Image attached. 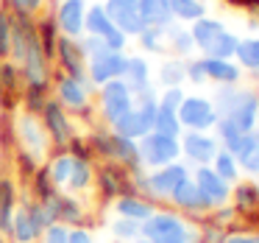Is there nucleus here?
<instances>
[{
    "mask_svg": "<svg viewBox=\"0 0 259 243\" xmlns=\"http://www.w3.org/2000/svg\"><path fill=\"white\" fill-rule=\"evenodd\" d=\"M170 12H173V23L181 25H192L195 20L209 14L203 0H170Z\"/></svg>",
    "mask_w": 259,
    "mask_h": 243,
    "instance_id": "nucleus-36",
    "label": "nucleus"
},
{
    "mask_svg": "<svg viewBox=\"0 0 259 243\" xmlns=\"http://www.w3.org/2000/svg\"><path fill=\"white\" fill-rule=\"evenodd\" d=\"M223 148L234 154V159L240 162L242 173L256 176V170H259V143H256V137H253V131H242V134H237L234 140H231L229 146H223Z\"/></svg>",
    "mask_w": 259,
    "mask_h": 243,
    "instance_id": "nucleus-22",
    "label": "nucleus"
},
{
    "mask_svg": "<svg viewBox=\"0 0 259 243\" xmlns=\"http://www.w3.org/2000/svg\"><path fill=\"white\" fill-rule=\"evenodd\" d=\"M226 243H259V229L237 226V229L226 232Z\"/></svg>",
    "mask_w": 259,
    "mask_h": 243,
    "instance_id": "nucleus-53",
    "label": "nucleus"
},
{
    "mask_svg": "<svg viewBox=\"0 0 259 243\" xmlns=\"http://www.w3.org/2000/svg\"><path fill=\"white\" fill-rule=\"evenodd\" d=\"M256 129H259V118H256Z\"/></svg>",
    "mask_w": 259,
    "mask_h": 243,
    "instance_id": "nucleus-61",
    "label": "nucleus"
},
{
    "mask_svg": "<svg viewBox=\"0 0 259 243\" xmlns=\"http://www.w3.org/2000/svg\"><path fill=\"white\" fill-rule=\"evenodd\" d=\"M237 42H240V37H237L234 31H229V28H226L223 34H220V40L212 45V51H209L206 56H214V59H234Z\"/></svg>",
    "mask_w": 259,
    "mask_h": 243,
    "instance_id": "nucleus-45",
    "label": "nucleus"
},
{
    "mask_svg": "<svg viewBox=\"0 0 259 243\" xmlns=\"http://www.w3.org/2000/svg\"><path fill=\"white\" fill-rule=\"evenodd\" d=\"M109 162L123 165L125 170H140L142 165H140V148H137V143L134 140H125V137H120L117 131H114V134H112V154H109Z\"/></svg>",
    "mask_w": 259,
    "mask_h": 243,
    "instance_id": "nucleus-32",
    "label": "nucleus"
},
{
    "mask_svg": "<svg viewBox=\"0 0 259 243\" xmlns=\"http://www.w3.org/2000/svg\"><path fill=\"white\" fill-rule=\"evenodd\" d=\"M140 165L145 170H153V168H162V165H170L176 159H181V143L179 137H170V134H162V131H148L140 143Z\"/></svg>",
    "mask_w": 259,
    "mask_h": 243,
    "instance_id": "nucleus-8",
    "label": "nucleus"
},
{
    "mask_svg": "<svg viewBox=\"0 0 259 243\" xmlns=\"http://www.w3.org/2000/svg\"><path fill=\"white\" fill-rule=\"evenodd\" d=\"M78 45H81V51H84L87 59H95V56H101L103 51H112V48H109L101 37H90V34L78 37Z\"/></svg>",
    "mask_w": 259,
    "mask_h": 243,
    "instance_id": "nucleus-51",
    "label": "nucleus"
},
{
    "mask_svg": "<svg viewBox=\"0 0 259 243\" xmlns=\"http://www.w3.org/2000/svg\"><path fill=\"white\" fill-rule=\"evenodd\" d=\"M9 154H12L14 173H17V179H23V182H28V179H31V173H34V170L42 165V159H36L34 154L25 151V148H17V146H14Z\"/></svg>",
    "mask_w": 259,
    "mask_h": 243,
    "instance_id": "nucleus-42",
    "label": "nucleus"
},
{
    "mask_svg": "<svg viewBox=\"0 0 259 243\" xmlns=\"http://www.w3.org/2000/svg\"><path fill=\"white\" fill-rule=\"evenodd\" d=\"M59 193H62V190H59V185L53 182L48 162H42L39 168L31 173V179H28V196L36 198V201H45V198H53V196H59Z\"/></svg>",
    "mask_w": 259,
    "mask_h": 243,
    "instance_id": "nucleus-34",
    "label": "nucleus"
},
{
    "mask_svg": "<svg viewBox=\"0 0 259 243\" xmlns=\"http://www.w3.org/2000/svg\"><path fill=\"white\" fill-rule=\"evenodd\" d=\"M51 98V84H25L23 90V101H20V109L31 115H39L42 107Z\"/></svg>",
    "mask_w": 259,
    "mask_h": 243,
    "instance_id": "nucleus-41",
    "label": "nucleus"
},
{
    "mask_svg": "<svg viewBox=\"0 0 259 243\" xmlns=\"http://www.w3.org/2000/svg\"><path fill=\"white\" fill-rule=\"evenodd\" d=\"M142 237L153 243H198V224L170 207H156L142 221Z\"/></svg>",
    "mask_w": 259,
    "mask_h": 243,
    "instance_id": "nucleus-3",
    "label": "nucleus"
},
{
    "mask_svg": "<svg viewBox=\"0 0 259 243\" xmlns=\"http://www.w3.org/2000/svg\"><path fill=\"white\" fill-rule=\"evenodd\" d=\"M226 3H231V6H237V9H242V3H245V0H226Z\"/></svg>",
    "mask_w": 259,
    "mask_h": 243,
    "instance_id": "nucleus-56",
    "label": "nucleus"
},
{
    "mask_svg": "<svg viewBox=\"0 0 259 243\" xmlns=\"http://www.w3.org/2000/svg\"><path fill=\"white\" fill-rule=\"evenodd\" d=\"M51 95L73 115L75 120H92L95 118V87L90 79H73L67 73H53Z\"/></svg>",
    "mask_w": 259,
    "mask_h": 243,
    "instance_id": "nucleus-4",
    "label": "nucleus"
},
{
    "mask_svg": "<svg viewBox=\"0 0 259 243\" xmlns=\"http://www.w3.org/2000/svg\"><path fill=\"white\" fill-rule=\"evenodd\" d=\"M187 84H192V87L209 84V81H206V73H203V62H201V56H198V53L187 59Z\"/></svg>",
    "mask_w": 259,
    "mask_h": 243,
    "instance_id": "nucleus-50",
    "label": "nucleus"
},
{
    "mask_svg": "<svg viewBox=\"0 0 259 243\" xmlns=\"http://www.w3.org/2000/svg\"><path fill=\"white\" fill-rule=\"evenodd\" d=\"M36 34H39V42H42V51H45V56L53 62L62 31H59V25H56V20H53L51 12H42L39 17H36Z\"/></svg>",
    "mask_w": 259,
    "mask_h": 243,
    "instance_id": "nucleus-35",
    "label": "nucleus"
},
{
    "mask_svg": "<svg viewBox=\"0 0 259 243\" xmlns=\"http://www.w3.org/2000/svg\"><path fill=\"white\" fill-rule=\"evenodd\" d=\"M203 62V73L206 81L214 87H226V84H242L245 73L234 59H214V56H201Z\"/></svg>",
    "mask_w": 259,
    "mask_h": 243,
    "instance_id": "nucleus-23",
    "label": "nucleus"
},
{
    "mask_svg": "<svg viewBox=\"0 0 259 243\" xmlns=\"http://www.w3.org/2000/svg\"><path fill=\"white\" fill-rule=\"evenodd\" d=\"M184 95H187L184 87H164V90H159L156 101H159V107L179 112V107H181V101H184Z\"/></svg>",
    "mask_w": 259,
    "mask_h": 243,
    "instance_id": "nucleus-47",
    "label": "nucleus"
},
{
    "mask_svg": "<svg viewBox=\"0 0 259 243\" xmlns=\"http://www.w3.org/2000/svg\"><path fill=\"white\" fill-rule=\"evenodd\" d=\"M253 137H256V143H259V129H253Z\"/></svg>",
    "mask_w": 259,
    "mask_h": 243,
    "instance_id": "nucleus-59",
    "label": "nucleus"
},
{
    "mask_svg": "<svg viewBox=\"0 0 259 243\" xmlns=\"http://www.w3.org/2000/svg\"><path fill=\"white\" fill-rule=\"evenodd\" d=\"M218 118L220 115L214 109L212 95H203V92H187L179 107V120L184 131H212Z\"/></svg>",
    "mask_w": 259,
    "mask_h": 243,
    "instance_id": "nucleus-10",
    "label": "nucleus"
},
{
    "mask_svg": "<svg viewBox=\"0 0 259 243\" xmlns=\"http://www.w3.org/2000/svg\"><path fill=\"white\" fill-rule=\"evenodd\" d=\"M134 92L125 87L123 79H114L109 84H101L95 90V115L98 123L103 126H114L131 107H134Z\"/></svg>",
    "mask_w": 259,
    "mask_h": 243,
    "instance_id": "nucleus-5",
    "label": "nucleus"
},
{
    "mask_svg": "<svg viewBox=\"0 0 259 243\" xmlns=\"http://www.w3.org/2000/svg\"><path fill=\"white\" fill-rule=\"evenodd\" d=\"M198 243H226V229L209 224L206 218L198 221Z\"/></svg>",
    "mask_w": 259,
    "mask_h": 243,
    "instance_id": "nucleus-48",
    "label": "nucleus"
},
{
    "mask_svg": "<svg viewBox=\"0 0 259 243\" xmlns=\"http://www.w3.org/2000/svg\"><path fill=\"white\" fill-rule=\"evenodd\" d=\"M140 14L145 20V25L153 28H167L173 23V12H170V0H137Z\"/></svg>",
    "mask_w": 259,
    "mask_h": 243,
    "instance_id": "nucleus-33",
    "label": "nucleus"
},
{
    "mask_svg": "<svg viewBox=\"0 0 259 243\" xmlns=\"http://www.w3.org/2000/svg\"><path fill=\"white\" fill-rule=\"evenodd\" d=\"M134 243H153V240H145V237H140V240H134Z\"/></svg>",
    "mask_w": 259,
    "mask_h": 243,
    "instance_id": "nucleus-58",
    "label": "nucleus"
},
{
    "mask_svg": "<svg viewBox=\"0 0 259 243\" xmlns=\"http://www.w3.org/2000/svg\"><path fill=\"white\" fill-rule=\"evenodd\" d=\"M181 143V159L190 168H201V165H212V159L218 157L220 140L214 137V131H184L179 137Z\"/></svg>",
    "mask_w": 259,
    "mask_h": 243,
    "instance_id": "nucleus-13",
    "label": "nucleus"
},
{
    "mask_svg": "<svg viewBox=\"0 0 259 243\" xmlns=\"http://www.w3.org/2000/svg\"><path fill=\"white\" fill-rule=\"evenodd\" d=\"M137 45H140V53L145 56H167V42H164V28H153V25H145L140 37H137Z\"/></svg>",
    "mask_w": 259,
    "mask_h": 243,
    "instance_id": "nucleus-37",
    "label": "nucleus"
},
{
    "mask_svg": "<svg viewBox=\"0 0 259 243\" xmlns=\"http://www.w3.org/2000/svg\"><path fill=\"white\" fill-rule=\"evenodd\" d=\"M125 59H128L125 51H103L101 56L87 59V79H90V84L98 90L101 84H109V81H114V79H123Z\"/></svg>",
    "mask_w": 259,
    "mask_h": 243,
    "instance_id": "nucleus-17",
    "label": "nucleus"
},
{
    "mask_svg": "<svg viewBox=\"0 0 259 243\" xmlns=\"http://www.w3.org/2000/svg\"><path fill=\"white\" fill-rule=\"evenodd\" d=\"M209 168L214 170V173L220 176V179H226L229 185H237V182L242 179V170H240V162L234 159V154L231 151H226V148H220L218 151V157L212 159V165Z\"/></svg>",
    "mask_w": 259,
    "mask_h": 243,
    "instance_id": "nucleus-40",
    "label": "nucleus"
},
{
    "mask_svg": "<svg viewBox=\"0 0 259 243\" xmlns=\"http://www.w3.org/2000/svg\"><path fill=\"white\" fill-rule=\"evenodd\" d=\"M167 207L170 210H176V213H181V215H187L190 221H201L203 215H209V201L201 196V190H198V185L192 182V176L190 179H184L179 187L173 190V196L167 198Z\"/></svg>",
    "mask_w": 259,
    "mask_h": 243,
    "instance_id": "nucleus-15",
    "label": "nucleus"
},
{
    "mask_svg": "<svg viewBox=\"0 0 259 243\" xmlns=\"http://www.w3.org/2000/svg\"><path fill=\"white\" fill-rule=\"evenodd\" d=\"M156 95H159V92L137 98L134 107H131L114 126H109V129H114L120 137H125V140L140 143L148 131H153V118H156V107H159Z\"/></svg>",
    "mask_w": 259,
    "mask_h": 243,
    "instance_id": "nucleus-7",
    "label": "nucleus"
},
{
    "mask_svg": "<svg viewBox=\"0 0 259 243\" xmlns=\"http://www.w3.org/2000/svg\"><path fill=\"white\" fill-rule=\"evenodd\" d=\"M103 9H106L112 23L117 25L128 40H137V37L145 31V20H142V14H140L137 0H103Z\"/></svg>",
    "mask_w": 259,
    "mask_h": 243,
    "instance_id": "nucleus-18",
    "label": "nucleus"
},
{
    "mask_svg": "<svg viewBox=\"0 0 259 243\" xmlns=\"http://www.w3.org/2000/svg\"><path fill=\"white\" fill-rule=\"evenodd\" d=\"M253 179H256V182H259V170H256V176H253Z\"/></svg>",
    "mask_w": 259,
    "mask_h": 243,
    "instance_id": "nucleus-60",
    "label": "nucleus"
},
{
    "mask_svg": "<svg viewBox=\"0 0 259 243\" xmlns=\"http://www.w3.org/2000/svg\"><path fill=\"white\" fill-rule=\"evenodd\" d=\"M84 34L101 37V40L106 42L112 51H125V48H128V42H131L128 37H125L123 31L112 23V17H109L106 9H103V0H95V3H90V6H87Z\"/></svg>",
    "mask_w": 259,
    "mask_h": 243,
    "instance_id": "nucleus-12",
    "label": "nucleus"
},
{
    "mask_svg": "<svg viewBox=\"0 0 259 243\" xmlns=\"http://www.w3.org/2000/svg\"><path fill=\"white\" fill-rule=\"evenodd\" d=\"M234 62L242 67V73H251V70L259 67V37H240Z\"/></svg>",
    "mask_w": 259,
    "mask_h": 243,
    "instance_id": "nucleus-38",
    "label": "nucleus"
},
{
    "mask_svg": "<svg viewBox=\"0 0 259 243\" xmlns=\"http://www.w3.org/2000/svg\"><path fill=\"white\" fill-rule=\"evenodd\" d=\"M156 207H159V204H153L151 198L140 196L137 190H128V193H123L120 198H114V201H112V213L114 215H120V218H131V221H140V224L151 218Z\"/></svg>",
    "mask_w": 259,
    "mask_h": 243,
    "instance_id": "nucleus-24",
    "label": "nucleus"
},
{
    "mask_svg": "<svg viewBox=\"0 0 259 243\" xmlns=\"http://www.w3.org/2000/svg\"><path fill=\"white\" fill-rule=\"evenodd\" d=\"M20 185L14 176H3L0 179V232L9 235L12 232V221H14V213L20 207Z\"/></svg>",
    "mask_w": 259,
    "mask_h": 243,
    "instance_id": "nucleus-28",
    "label": "nucleus"
},
{
    "mask_svg": "<svg viewBox=\"0 0 259 243\" xmlns=\"http://www.w3.org/2000/svg\"><path fill=\"white\" fill-rule=\"evenodd\" d=\"M164 42H167V53H170V56H179V59L195 56V42H192L190 25L170 23L167 28H164Z\"/></svg>",
    "mask_w": 259,
    "mask_h": 243,
    "instance_id": "nucleus-31",
    "label": "nucleus"
},
{
    "mask_svg": "<svg viewBox=\"0 0 259 243\" xmlns=\"http://www.w3.org/2000/svg\"><path fill=\"white\" fill-rule=\"evenodd\" d=\"M192 176V168L184 162V159H176L170 165H162V168H153V170H131V187H134L140 196L151 198L153 204H167V198L173 196V190L181 185L184 179Z\"/></svg>",
    "mask_w": 259,
    "mask_h": 243,
    "instance_id": "nucleus-2",
    "label": "nucleus"
},
{
    "mask_svg": "<svg viewBox=\"0 0 259 243\" xmlns=\"http://www.w3.org/2000/svg\"><path fill=\"white\" fill-rule=\"evenodd\" d=\"M92 187L98 193V201L112 207L114 198L134 190L131 187V170H125L117 162H95V182H92Z\"/></svg>",
    "mask_w": 259,
    "mask_h": 243,
    "instance_id": "nucleus-11",
    "label": "nucleus"
},
{
    "mask_svg": "<svg viewBox=\"0 0 259 243\" xmlns=\"http://www.w3.org/2000/svg\"><path fill=\"white\" fill-rule=\"evenodd\" d=\"M87 0H59L53 6V20H56L62 37H84V20H87Z\"/></svg>",
    "mask_w": 259,
    "mask_h": 243,
    "instance_id": "nucleus-19",
    "label": "nucleus"
},
{
    "mask_svg": "<svg viewBox=\"0 0 259 243\" xmlns=\"http://www.w3.org/2000/svg\"><path fill=\"white\" fill-rule=\"evenodd\" d=\"M212 131H214V137L220 140V146H229L237 134H242V129L234 123V120H229V118H218V123H214Z\"/></svg>",
    "mask_w": 259,
    "mask_h": 243,
    "instance_id": "nucleus-49",
    "label": "nucleus"
},
{
    "mask_svg": "<svg viewBox=\"0 0 259 243\" xmlns=\"http://www.w3.org/2000/svg\"><path fill=\"white\" fill-rule=\"evenodd\" d=\"M112 243H114V240H112Z\"/></svg>",
    "mask_w": 259,
    "mask_h": 243,
    "instance_id": "nucleus-62",
    "label": "nucleus"
},
{
    "mask_svg": "<svg viewBox=\"0 0 259 243\" xmlns=\"http://www.w3.org/2000/svg\"><path fill=\"white\" fill-rule=\"evenodd\" d=\"M153 131H162V134H170V137H181L184 134V126H181V120H179V112L164 109V107H156Z\"/></svg>",
    "mask_w": 259,
    "mask_h": 243,
    "instance_id": "nucleus-43",
    "label": "nucleus"
},
{
    "mask_svg": "<svg viewBox=\"0 0 259 243\" xmlns=\"http://www.w3.org/2000/svg\"><path fill=\"white\" fill-rule=\"evenodd\" d=\"M6 9L12 14H20V17H39L42 12H48V3L51 0H3Z\"/></svg>",
    "mask_w": 259,
    "mask_h": 243,
    "instance_id": "nucleus-44",
    "label": "nucleus"
},
{
    "mask_svg": "<svg viewBox=\"0 0 259 243\" xmlns=\"http://www.w3.org/2000/svg\"><path fill=\"white\" fill-rule=\"evenodd\" d=\"M12 20L14 14L9 9H0V59H9L12 53Z\"/></svg>",
    "mask_w": 259,
    "mask_h": 243,
    "instance_id": "nucleus-46",
    "label": "nucleus"
},
{
    "mask_svg": "<svg viewBox=\"0 0 259 243\" xmlns=\"http://www.w3.org/2000/svg\"><path fill=\"white\" fill-rule=\"evenodd\" d=\"M56 207H59V224H64V226H90V207H87L84 196L59 193Z\"/></svg>",
    "mask_w": 259,
    "mask_h": 243,
    "instance_id": "nucleus-27",
    "label": "nucleus"
},
{
    "mask_svg": "<svg viewBox=\"0 0 259 243\" xmlns=\"http://www.w3.org/2000/svg\"><path fill=\"white\" fill-rule=\"evenodd\" d=\"M192 182L198 185V190H201V196L209 201V207H223V204H229L231 198V185L226 179H220L218 173H214L209 165H201V168H192Z\"/></svg>",
    "mask_w": 259,
    "mask_h": 243,
    "instance_id": "nucleus-21",
    "label": "nucleus"
},
{
    "mask_svg": "<svg viewBox=\"0 0 259 243\" xmlns=\"http://www.w3.org/2000/svg\"><path fill=\"white\" fill-rule=\"evenodd\" d=\"M53 67H56L59 73L73 76V79H87V56H84V51H81L78 40H73V37H59Z\"/></svg>",
    "mask_w": 259,
    "mask_h": 243,
    "instance_id": "nucleus-20",
    "label": "nucleus"
},
{
    "mask_svg": "<svg viewBox=\"0 0 259 243\" xmlns=\"http://www.w3.org/2000/svg\"><path fill=\"white\" fill-rule=\"evenodd\" d=\"M39 120H42V126H45V131H48V140H51L53 151H56V148H67L70 143H73V137L78 134V129H75V118L53 95L48 98V103L42 107Z\"/></svg>",
    "mask_w": 259,
    "mask_h": 243,
    "instance_id": "nucleus-9",
    "label": "nucleus"
},
{
    "mask_svg": "<svg viewBox=\"0 0 259 243\" xmlns=\"http://www.w3.org/2000/svg\"><path fill=\"white\" fill-rule=\"evenodd\" d=\"M92 182H95V159H81L73 154V170H70V179L62 193L84 196V193L92 190Z\"/></svg>",
    "mask_w": 259,
    "mask_h": 243,
    "instance_id": "nucleus-30",
    "label": "nucleus"
},
{
    "mask_svg": "<svg viewBox=\"0 0 259 243\" xmlns=\"http://www.w3.org/2000/svg\"><path fill=\"white\" fill-rule=\"evenodd\" d=\"M67 243H98V237L92 232V226H70Z\"/></svg>",
    "mask_w": 259,
    "mask_h": 243,
    "instance_id": "nucleus-54",
    "label": "nucleus"
},
{
    "mask_svg": "<svg viewBox=\"0 0 259 243\" xmlns=\"http://www.w3.org/2000/svg\"><path fill=\"white\" fill-rule=\"evenodd\" d=\"M109 235H112L114 243H134V240H140V237H142V224H140V221L114 215V218L109 221Z\"/></svg>",
    "mask_w": 259,
    "mask_h": 243,
    "instance_id": "nucleus-39",
    "label": "nucleus"
},
{
    "mask_svg": "<svg viewBox=\"0 0 259 243\" xmlns=\"http://www.w3.org/2000/svg\"><path fill=\"white\" fill-rule=\"evenodd\" d=\"M67 232H70V226H64V224H59V221H56V224L45 226L39 243H67Z\"/></svg>",
    "mask_w": 259,
    "mask_h": 243,
    "instance_id": "nucleus-52",
    "label": "nucleus"
},
{
    "mask_svg": "<svg viewBox=\"0 0 259 243\" xmlns=\"http://www.w3.org/2000/svg\"><path fill=\"white\" fill-rule=\"evenodd\" d=\"M0 243H12V240H9V235H3V232H0Z\"/></svg>",
    "mask_w": 259,
    "mask_h": 243,
    "instance_id": "nucleus-57",
    "label": "nucleus"
},
{
    "mask_svg": "<svg viewBox=\"0 0 259 243\" xmlns=\"http://www.w3.org/2000/svg\"><path fill=\"white\" fill-rule=\"evenodd\" d=\"M123 81H125V87L134 92V98L159 92L156 81H153V64L145 53H128L125 70H123Z\"/></svg>",
    "mask_w": 259,
    "mask_h": 243,
    "instance_id": "nucleus-14",
    "label": "nucleus"
},
{
    "mask_svg": "<svg viewBox=\"0 0 259 243\" xmlns=\"http://www.w3.org/2000/svg\"><path fill=\"white\" fill-rule=\"evenodd\" d=\"M12 131H14V146L17 148L31 151L36 159H42V162L51 157L53 148H51V140H48V131H45V126H42L39 115L17 109V112L12 115Z\"/></svg>",
    "mask_w": 259,
    "mask_h": 243,
    "instance_id": "nucleus-6",
    "label": "nucleus"
},
{
    "mask_svg": "<svg viewBox=\"0 0 259 243\" xmlns=\"http://www.w3.org/2000/svg\"><path fill=\"white\" fill-rule=\"evenodd\" d=\"M23 90H25V81L20 67L12 59H0V112L3 115L17 112L20 101H23Z\"/></svg>",
    "mask_w": 259,
    "mask_h": 243,
    "instance_id": "nucleus-16",
    "label": "nucleus"
},
{
    "mask_svg": "<svg viewBox=\"0 0 259 243\" xmlns=\"http://www.w3.org/2000/svg\"><path fill=\"white\" fill-rule=\"evenodd\" d=\"M212 101H214V109H218L220 118L234 120L242 131H253V129H256V118H259V87H253V84L214 87Z\"/></svg>",
    "mask_w": 259,
    "mask_h": 243,
    "instance_id": "nucleus-1",
    "label": "nucleus"
},
{
    "mask_svg": "<svg viewBox=\"0 0 259 243\" xmlns=\"http://www.w3.org/2000/svg\"><path fill=\"white\" fill-rule=\"evenodd\" d=\"M153 81H156L159 90L164 87H184L187 84V59L179 56H162V62L156 64V73H153Z\"/></svg>",
    "mask_w": 259,
    "mask_h": 243,
    "instance_id": "nucleus-29",
    "label": "nucleus"
},
{
    "mask_svg": "<svg viewBox=\"0 0 259 243\" xmlns=\"http://www.w3.org/2000/svg\"><path fill=\"white\" fill-rule=\"evenodd\" d=\"M226 31V23L218 17H201L190 25V34H192V42H195V53L198 56H206L212 51V45L220 40V34Z\"/></svg>",
    "mask_w": 259,
    "mask_h": 243,
    "instance_id": "nucleus-26",
    "label": "nucleus"
},
{
    "mask_svg": "<svg viewBox=\"0 0 259 243\" xmlns=\"http://www.w3.org/2000/svg\"><path fill=\"white\" fill-rule=\"evenodd\" d=\"M248 79H251V84H253V87H259V67H256V70H251V73H248Z\"/></svg>",
    "mask_w": 259,
    "mask_h": 243,
    "instance_id": "nucleus-55",
    "label": "nucleus"
},
{
    "mask_svg": "<svg viewBox=\"0 0 259 243\" xmlns=\"http://www.w3.org/2000/svg\"><path fill=\"white\" fill-rule=\"evenodd\" d=\"M39 237H42V226L36 224V218L31 215L28 201H25V196H23V198H20L17 213H14L9 240H12V243H39Z\"/></svg>",
    "mask_w": 259,
    "mask_h": 243,
    "instance_id": "nucleus-25",
    "label": "nucleus"
}]
</instances>
